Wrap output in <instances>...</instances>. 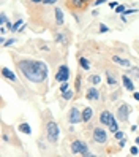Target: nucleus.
<instances>
[{"instance_id": "nucleus-10", "label": "nucleus", "mask_w": 139, "mask_h": 157, "mask_svg": "<svg viewBox=\"0 0 139 157\" xmlns=\"http://www.w3.org/2000/svg\"><path fill=\"white\" fill-rule=\"evenodd\" d=\"M112 62H115L117 65H120V67H125V68H130L131 67L130 60H128V59H122V57H119V56H112Z\"/></svg>"}, {"instance_id": "nucleus-38", "label": "nucleus", "mask_w": 139, "mask_h": 157, "mask_svg": "<svg viewBox=\"0 0 139 157\" xmlns=\"http://www.w3.org/2000/svg\"><path fill=\"white\" fill-rule=\"evenodd\" d=\"M133 97H134V100H138V102H139V92H134V94H133Z\"/></svg>"}, {"instance_id": "nucleus-27", "label": "nucleus", "mask_w": 139, "mask_h": 157, "mask_svg": "<svg viewBox=\"0 0 139 157\" xmlns=\"http://www.w3.org/2000/svg\"><path fill=\"white\" fill-rule=\"evenodd\" d=\"M68 83H66V81H63L62 83V86H60V90H62V92H66V90H68Z\"/></svg>"}, {"instance_id": "nucleus-30", "label": "nucleus", "mask_w": 139, "mask_h": 157, "mask_svg": "<svg viewBox=\"0 0 139 157\" xmlns=\"http://www.w3.org/2000/svg\"><path fill=\"white\" fill-rule=\"evenodd\" d=\"M108 30H109V29L106 27L104 24H101V25H100V32H101V34H104V32H108Z\"/></svg>"}, {"instance_id": "nucleus-16", "label": "nucleus", "mask_w": 139, "mask_h": 157, "mask_svg": "<svg viewBox=\"0 0 139 157\" xmlns=\"http://www.w3.org/2000/svg\"><path fill=\"white\" fill-rule=\"evenodd\" d=\"M19 130H21L22 133H26V135H30V133H32V129H30V125H28L27 122H22V124H21V125H19Z\"/></svg>"}, {"instance_id": "nucleus-21", "label": "nucleus", "mask_w": 139, "mask_h": 157, "mask_svg": "<svg viewBox=\"0 0 139 157\" xmlns=\"http://www.w3.org/2000/svg\"><path fill=\"white\" fill-rule=\"evenodd\" d=\"M22 24H24V21H22V19L16 21V22L13 24V27H11V32H16V30H19V29L22 27Z\"/></svg>"}, {"instance_id": "nucleus-28", "label": "nucleus", "mask_w": 139, "mask_h": 157, "mask_svg": "<svg viewBox=\"0 0 139 157\" xmlns=\"http://www.w3.org/2000/svg\"><path fill=\"white\" fill-rule=\"evenodd\" d=\"M130 154H131V156H138V154H139V149H138V146H133V148L130 149Z\"/></svg>"}, {"instance_id": "nucleus-33", "label": "nucleus", "mask_w": 139, "mask_h": 157, "mask_svg": "<svg viewBox=\"0 0 139 157\" xmlns=\"http://www.w3.org/2000/svg\"><path fill=\"white\" fill-rule=\"evenodd\" d=\"M125 144H127V138H122V140H119V146H120V148H123Z\"/></svg>"}, {"instance_id": "nucleus-3", "label": "nucleus", "mask_w": 139, "mask_h": 157, "mask_svg": "<svg viewBox=\"0 0 139 157\" xmlns=\"http://www.w3.org/2000/svg\"><path fill=\"white\" fill-rule=\"evenodd\" d=\"M71 152H73V154H81V156H90L89 146L81 140H76L71 143Z\"/></svg>"}, {"instance_id": "nucleus-9", "label": "nucleus", "mask_w": 139, "mask_h": 157, "mask_svg": "<svg viewBox=\"0 0 139 157\" xmlns=\"http://www.w3.org/2000/svg\"><path fill=\"white\" fill-rule=\"evenodd\" d=\"M87 100H100V92L97 87H89L87 89V94H85Z\"/></svg>"}, {"instance_id": "nucleus-19", "label": "nucleus", "mask_w": 139, "mask_h": 157, "mask_svg": "<svg viewBox=\"0 0 139 157\" xmlns=\"http://www.w3.org/2000/svg\"><path fill=\"white\" fill-rule=\"evenodd\" d=\"M109 130H111L112 133H115L117 130H119V124H117V121H115V118L111 121V124H109Z\"/></svg>"}, {"instance_id": "nucleus-34", "label": "nucleus", "mask_w": 139, "mask_h": 157, "mask_svg": "<svg viewBox=\"0 0 139 157\" xmlns=\"http://www.w3.org/2000/svg\"><path fill=\"white\" fill-rule=\"evenodd\" d=\"M136 11H138V10L131 8V10H125V13H123V14H125V16H127V14H133V13H136Z\"/></svg>"}, {"instance_id": "nucleus-40", "label": "nucleus", "mask_w": 139, "mask_h": 157, "mask_svg": "<svg viewBox=\"0 0 139 157\" xmlns=\"http://www.w3.org/2000/svg\"><path fill=\"white\" fill-rule=\"evenodd\" d=\"M136 144H138V146H139V137H138V138H136Z\"/></svg>"}, {"instance_id": "nucleus-15", "label": "nucleus", "mask_w": 139, "mask_h": 157, "mask_svg": "<svg viewBox=\"0 0 139 157\" xmlns=\"http://www.w3.org/2000/svg\"><path fill=\"white\" fill-rule=\"evenodd\" d=\"M54 11H55V22H57V25H62L63 24V11L60 8H55Z\"/></svg>"}, {"instance_id": "nucleus-36", "label": "nucleus", "mask_w": 139, "mask_h": 157, "mask_svg": "<svg viewBox=\"0 0 139 157\" xmlns=\"http://www.w3.org/2000/svg\"><path fill=\"white\" fill-rule=\"evenodd\" d=\"M109 6H111V8H117L119 3H117V2H109Z\"/></svg>"}, {"instance_id": "nucleus-12", "label": "nucleus", "mask_w": 139, "mask_h": 157, "mask_svg": "<svg viewBox=\"0 0 139 157\" xmlns=\"http://www.w3.org/2000/svg\"><path fill=\"white\" fill-rule=\"evenodd\" d=\"M2 75H3V78L10 79V81H16V75H14L10 68H6V67H2Z\"/></svg>"}, {"instance_id": "nucleus-37", "label": "nucleus", "mask_w": 139, "mask_h": 157, "mask_svg": "<svg viewBox=\"0 0 139 157\" xmlns=\"http://www.w3.org/2000/svg\"><path fill=\"white\" fill-rule=\"evenodd\" d=\"M104 2H108V0H95V6L101 5V3H104Z\"/></svg>"}, {"instance_id": "nucleus-31", "label": "nucleus", "mask_w": 139, "mask_h": 157, "mask_svg": "<svg viewBox=\"0 0 139 157\" xmlns=\"http://www.w3.org/2000/svg\"><path fill=\"white\" fill-rule=\"evenodd\" d=\"M81 89V76H77L76 78V90Z\"/></svg>"}, {"instance_id": "nucleus-29", "label": "nucleus", "mask_w": 139, "mask_h": 157, "mask_svg": "<svg viewBox=\"0 0 139 157\" xmlns=\"http://www.w3.org/2000/svg\"><path fill=\"white\" fill-rule=\"evenodd\" d=\"M114 138H115V140H122V138H123V133L120 132V130H117V132L114 133Z\"/></svg>"}, {"instance_id": "nucleus-23", "label": "nucleus", "mask_w": 139, "mask_h": 157, "mask_svg": "<svg viewBox=\"0 0 139 157\" xmlns=\"http://www.w3.org/2000/svg\"><path fill=\"white\" fill-rule=\"evenodd\" d=\"M73 95H74V92H73V90H70V89L66 90V92H63V98H65V100H70Z\"/></svg>"}, {"instance_id": "nucleus-1", "label": "nucleus", "mask_w": 139, "mask_h": 157, "mask_svg": "<svg viewBox=\"0 0 139 157\" xmlns=\"http://www.w3.org/2000/svg\"><path fill=\"white\" fill-rule=\"evenodd\" d=\"M17 68L28 81L37 83V84L46 81V78H48V65L41 60H21L17 62Z\"/></svg>"}, {"instance_id": "nucleus-7", "label": "nucleus", "mask_w": 139, "mask_h": 157, "mask_svg": "<svg viewBox=\"0 0 139 157\" xmlns=\"http://www.w3.org/2000/svg\"><path fill=\"white\" fill-rule=\"evenodd\" d=\"M128 116H130V105H127V103L120 105V108H119V119L125 122L128 119Z\"/></svg>"}, {"instance_id": "nucleus-22", "label": "nucleus", "mask_w": 139, "mask_h": 157, "mask_svg": "<svg viewBox=\"0 0 139 157\" xmlns=\"http://www.w3.org/2000/svg\"><path fill=\"white\" fill-rule=\"evenodd\" d=\"M108 84H109V86H115V84H117V79L114 78L111 73H108Z\"/></svg>"}, {"instance_id": "nucleus-6", "label": "nucleus", "mask_w": 139, "mask_h": 157, "mask_svg": "<svg viewBox=\"0 0 139 157\" xmlns=\"http://www.w3.org/2000/svg\"><path fill=\"white\" fill-rule=\"evenodd\" d=\"M68 121L71 124H79V122H82V113H79V109H77V108H71L70 116H68Z\"/></svg>"}, {"instance_id": "nucleus-35", "label": "nucleus", "mask_w": 139, "mask_h": 157, "mask_svg": "<svg viewBox=\"0 0 139 157\" xmlns=\"http://www.w3.org/2000/svg\"><path fill=\"white\" fill-rule=\"evenodd\" d=\"M57 0H43V3H44V5H52V3H55Z\"/></svg>"}, {"instance_id": "nucleus-26", "label": "nucleus", "mask_w": 139, "mask_h": 157, "mask_svg": "<svg viewBox=\"0 0 139 157\" xmlns=\"http://www.w3.org/2000/svg\"><path fill=\"white\" fill-rule=\"evenodd\" d=\"M8 21H6V14L5 13H2L0 14V25H3V24H6Z\"/></svg>"}, {"instance_id": "nucleus-39", "label": "nucleus", "mask_w": 139, "mask_h": 157, "mask_svg": "<svg viewBox=\"0 0 139 157\" xmlns=\"http://www.w3.org/2000/svg\"><path fill=\"white\" fill-rule=\"evenodd\" d=\"M32 2H33V3H41L43 0H32Z\"/></svg>"}, {"instance_id": "nucleus-11", "label": "nucleus", "mask_w": 139, "mask_h": 157, "mask_svg": "<svg viewBox=\"0 0 139 157\" xmlns=\"http://www.w3.org/2000/svg\"><path fill=\"white\" fill-rule=\"evenodd\" d=\"M122 83H123V86H125L127 90H130V92H133V90H134V84H133V81L128 78V75L122 76Z\"/></svg>"}, {"instance_id": "nucleus-13", "label": "nucleus", "mask_w": 139, "mask_h": 157, "mask_svg": "<svg viewBox=\"0 0 139 157\" xmlns=\"http://www.w3.org/2000/svg\"><path fill=\"white\" fill-rule=\"evenodd\" d=\"M92 116H93V109H92V108H84V111H82V121L84 122H89L92 119Z\"/></svg>"}, {"instance_id": "nucleus-17", "label": "nucleus", "mask_w": 139, "mask_h": 157, "mask_svg": "<svg viewBox=\"0 0 139 157\" xmlns=\"http://www.w3.org/2000/svg\"><path fill=\"white\" fill-rule=\"evenodd\" d=\"M128 75H131L133 78L139 79V67H130L128 68Z\"/></svg>"}, {"instance_id": "nucleus-14", "label": "nucleus", "mask_w": 139, "mask_h": 157, "mask_svg": "<svg viewBox=\"0 0 139 157\" xmlns=\"http://www.w3.org/2000/svg\"><path fill=\"white\" fill-rule=\"evenodd\" d=\"M68 2H70L71 6H74V8H82L84 5L89 3V0H68Z\"/></svg>"}, {"instance_id": "nucleus-25", "label": "nucleus", "mask_w": 139, "mask_h": 157, "mask_svg": "<svg viewBox=\"0 0 139 157\" xmlns=\"http://www.w3.org/2000/svg\"><path fill=\"white\" fill-rule=\"evenodd\" d=\"M115 13L117 14H123V13H125V5H119L115 8Z\"/></svg>"}, {"instance_id": "nucleus-5", "label": "nucleus", "mask_w": 139, "mask_h": 157, "mask_svg": "<svg viewBox=\"0 0 139 157\" xmlns=\"http://www.w3.org/2000/svg\"><path fill=\"white\" fill-rule=\"evenodd\" d=\"M93 141L95 143H100V144H104L106 141H108V135H106V132L101 127H97V129L93 130Z\"/></svg>"}, {"instance_id": "nucleus-8", "label": "nucleus", "mask_w": 139, "mask_h": 157, "mask_svg": "<svg viewBox=\"0 0 139 157\" xmlns=\"http://www.w3.org/2000/svg\"><path fill=\"white\" fill-rule=\"evenodd\" d=\"M112 119H114V116H112L111 111H103L101 116H100V122H101L103 125H109Z\"/></svg>"}, {"instance_id": "nucleus-24", "label": "nucleus", "mask_w": 139, "mask_h": 157, "mask_svg": "<svg viewBox=\"0 0 139 157\" xmlns=\"http://www.w3.org/2000/svg\"><path fill=\"white\" fill-rule=\"evenodd\" d=\"M57 41H59V43H63V45H66V38H65V35L57 34Z\"/></svg>"}, {"instance_id": "nucleus-32", "label": "nucleus", "mask_w": 139, "mask_h": 157, "mask_svg": "<svg viewBox=\"0 0 139 157\" xmlns=\"http://www.w3.org/2000/svg\"><path fill=\"white\" fill-rule=\"evenodd\" d=\"M13 43H14V38H11V40H6V41L3 43V46H11Z\"/></svg>"}, {"instance_id": "nucleus-4", "label": "nucleus", "mask_w": 139, "mask_h": 157, "mask_svg": "<svg viewBox=\"0 0 139 157\" xmlns=\"http://www.w3.org/2000/svg\"><path fill=\"white\" fill-rule=\"evenodd\" d=\"M68 78H70V68H68V65H62V67H59L57 75H55L57 81L63 83V81H68Z\"/></svg>"}, {"instance_id": "nucleus-20", "label": "nucleus", "mask_w": 139, "mask_h": 157, "mask_svg": "<svg viewBox=\"0 0 139 157\" xmlns=\"http://www.w3.org/2000/svg\"><path fill=\"white\" fill-rule=\"evenodd\" d=\"M90 83H92V84H95V86L100 84V83H101V76H100V75H92L90 76Z\"/></svg>"}, {"instance_id": "nucleus-18", "label": "nucleus", "mask_w": 139, "mask_h": 157, "mask_svg": "<svg viewBox=\"0 0 139 157\" xmlns=\"http://www.w3.org/2000/svg\"><path fill=\"white\" fill-rule=\"evenodd\" d=\"M79 65L84 68V70H89V68H90V62L85 59V57H81L79 59Z\"/></svg>"}, {"instance_id": "nucleus-2", "label": "nucleus", "mask_w": 139, "mask_h": 157, "mask_svg": "<svg viewBox=\"0 0 139 157\" xmlns=\"http://www.w3.org/2000/svg\"><path fill=\"white\" fill-rule=\"evenodd\" d=\"M46 133H48V140L51 141V143H57L59 135H60L59 125H57L54 121H49L48 124H46Z\"/></svg>"}]
</instances>
